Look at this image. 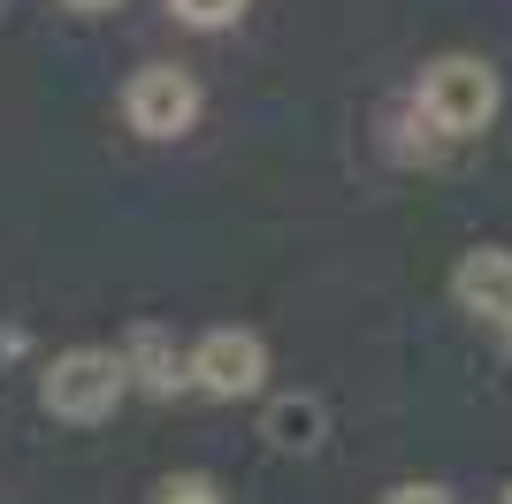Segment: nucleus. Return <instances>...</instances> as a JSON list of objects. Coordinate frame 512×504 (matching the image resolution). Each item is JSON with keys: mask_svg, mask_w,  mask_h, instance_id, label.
I'll list each match as a JSON object with an SVG mask.
<instances>
[{"mask_svg": "<svg viewBox=\"0 0 512 504\" xmlns=\"http://www.w3.org/2000/svg\"><path fill=\"white\" fill-rule=\"evenodd\" d=\"M497 107H505V84L482 54H444V62H428L421 92H413V115H421L436 138H482L497 123Z\"/></svg>", "mask_w": 512, "mask_h": 504, "instance_id": "obj_1", "label": "nucleus"}, {"mask_svg": "<svg viewBox=\"0 0 512 504\" xmlns=\"http://www.w3.org/2000/svg\"><path fill=\"white\" fill-rule=\"evenodd\" d=\"M123 398H130V382L107 344H69V352L46 359V375H39V405L54 420H69V428H100Z\"/></svg>", "mask_w": 512, "mask_h": 504, "instance_id": "obj_2", "label": "nucleus"}, {"mask_svg": "<svg viewBox=\"0 0 512 504\" xmlns=\"http://www.w3.org/2000/svg\"><path fill=\"white\" fill-rule=\"evenodd\" d=\"M184 382H192L199 398H260V382H268V344H260V329H237V321H222V329H207L199 344H184Z\"/></svg>", "mask_w": 512, "mask_h": 504, "instance_id": "obj_3", "label": "nucleus"}, {"mask_svg": "<svg viewBox=\"0 0 512 504\" xmlns=\"http://www.w3.org/2000/svg\"><path fill=\"white\" fill-rule=\"evenodd\" d=\"M123 123L138 138H184L199 123V77L176 62H146L123 84Z\"/></svg>", "mask_w": 512, "mask_h": 504, "instance_id": "obj_4", "label": "nucleus"}, {"mask_svg": "<svg viewBox=\"0 0 512 504\" xmlns=\"http://www.w3.org/2000/svg\"><path fill=\"white\" fill-rule=\"evenodd\" d=\"M451 298H459V314H474L482 329L512 336V252L505 245L459 252V268H451Z\"/></svg>", "mask_w": 512, "mask_h": 504, "instance_id": "obj_5", "label": "nucleus"}, {"mask_svg": "<svg viewBox=\"0 0 512 504\" xmlns=\"http://www.w3.org/2000/svg\"><path fill=\"white\" fill-rule=\"evenodd\" d=\"M115 359H123V382H130V390H146V398L192 390V382H184V344H176L161 321H130L123 344H115Z\"/></svg>", "mask_w": 512, "mask_h": 504, "instance_id": "obj_6", "label": "nucleus"}, {"mask_svg": "<svg viewBox=\"0 0 512 504\" xmlns=\"http://www.w3.org/2000/svg\"><path fill=\"white\" fill-rule=\"evenodd\" d=\"M260 436L276 443V451H321V443H329V405H321L314 390L268 398V413H260Z\"/></svg>", "mask_w": 512, "mask_h": 504, "instance_id": "obj_7", "label": "nucleus"}, {"mask_svg": "<svg viewBox=\"0 0 512 504\" xmlns=\"http://www.w3.org/2000/svg\"><path fill=\"white\" fill-rule=\"evenodd\" d=\"M176 23H192V31H230L245 16V0H169Z\"/></svg>", "mask_w": 512, "mask_h": 504, "instance_id": "obj_8", "label": "nucleus"}, {"mask_svg": "<svg viewBox=\"0 0 512 504\" xmlns=\"http://www.w3.org/2000/svg\"><path fill=\"white\" fill-rule=\"evenodd\" d=\"M153 504H230L214 474H169V482L153 489Z\"/></svg>", "mask_w": 512, "mask_h": 504, "instance_id": "obj_9", "label": "nucleus"}, {"mask_svg": "<svg viewBox=\"0 0 512 504\" xmlns=\"http://www.w3.org/2000/svg\"><path fill=\"white\" fill-rule=\"evenodd\" d=\"M383 504H459V497H451V489H436V482H398Z\"/></svg>", "mask_w": 512, "mask_h": 504, "instance_id": "obj_10", "label": "nucleus"}, {"mask_svg": "<svg viewBox=\"0 0 512 504\" xmlns=\"http://www.w3.org/2000/svg\"><path fill=\"white\" fill-rule=\"evenodd\" d=\"M62 8H77V16H107V8H123V0H62Z\"/></svg>", "mask_w": 512, "mask_h": 504, "instance_id": "obj_11", "label": "nucleus"}, {"mask_svg": "<svg viewBox=\"0 0 512 504\" xmlns=\"http://www.w3.org/2000/svg\"><path fill=\"white\" fill-rule=\"evenodd\" d=\"M497 504H512V482H505V497H497Z\"/></svg>", "mask_w": 512, "mask_h": 504, "instance_id": "obj_12", "label": "nucleus"}, {"mask_svg": "<svg viewBox=\"0 0 512 504\" xmlns=\"http://www.w3.org/2000/svg\"><path fill=\"white\" fill-rule=\"evenodd\" d=\"M0 16H8V0H0Z\"/></svg>", "mask_w": 512, "mask_h": 504, "instance_id": "obj_13", "label": "nucleus"}, {"mask_svg": "<svg viewBox=\"0 0 512 504\" xmlns=\"http://www.w3.org/2000/svg\"><path fill=\"white\" fill-rule=\"evenodd\" d=\"M505 344H512V336H505Z\"/></svg>", "mask_w": 512, "mask_h": 504, "instance_id": "obj_14", "label": "nucleus"}]
</instances>
